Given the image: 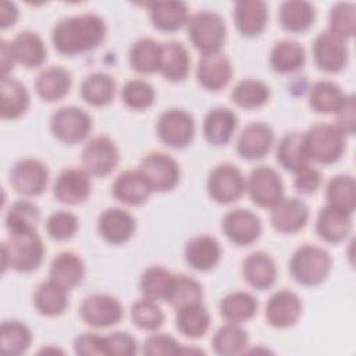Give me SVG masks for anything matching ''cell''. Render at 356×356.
<instances>
[{
    "label": "cell",
    "instance_id": "obj_20",
    "mask_svg": "<svg viewBox=\"0 0 356 356\" xmlns=\"http://www.w3.org/2000/svg\"><path fill=\"white\" fill-rule=\"evenodd\" d=\"M271 225L282 234L300 231L309 220L306 203L298 197H282L271 207Z\"/></svg>",
    "mask_w": 356,
    "mask_h": 356
},
{
    "label": "cell",
    "instance_id": "obj_53",
    "mask_svg": "<svg viewBox=\"0 0 356 356\" xmlns=\"http://www.w3.org/2000/svg\"><path fill=\"white\" fill-rule=\"evenodd\" d=\"M78 229V218L70 211H56L46 221V232L53 241H68Z\"/></svg>",
    "mask_w": 356,
    "mask_h": 356
},
{
    "label": "cell",
    "instance_id": "obj_5",
    "mask_svg": "<svg viewBox=\"0 0 356 356\" xmlns=\"http://www.w3.org/2000/svg\"><path fill=\"white\" fill-rule=\"evenodd\" d=\"M331 257L327 250L314 245H303L296 249L289 260V271L293 280L306 286L321 284L330 274Z\"/></svg>",
    "mask_w": 356,
    "mask_h": 356
},
{
    "label": "cell",
    "instance_id": "obj_7",
    "mask_svg": "<svg viewBox=\"0 0 356 356\" xmlns=\"http://www.w3.org/2000/svg\"><path fill=\"white\" fill-rule=\"evenodd\" d=\"M245 191L246 181L236 165L222 163L210 171L207 178V192L214 202L220 204H229L236 202Z\"/></svg>",
    "mask_w": 356,
    "mask_h": 356
},
{
    "label": "cell",
    "instance_id": "obj_39",
    "mask_svg": "<svg viewBox=\"0 0 356 356\" xmlns=\"http://www.w3.org/2000/svg\"><path fill=\"white\" fill-rule=\"evenodd\" d=\"M161 43L152 38L138 39L128 53L131 67L140 74H153L159 71Z\"/></svg>",
    "mask_w": 356,
    "mask_h": 356
},
{
    "label": "cell",
    "instance_id": "obj_60",
    "mask_svg": "<svg viewBox=\"0 0 356 356\" xmlns=\"http://www.w3.org/2000/svg\"><path fill=\"white\" fill-rule=\"evenodd\" d=\"M0 58H1V78H6L11 72L15 64V60L10 49V42H6L4 39L1 40V44H0Z\"/></svg>",
    "mask_w": 356,
    "mask_h": 356
},
{
    "label": "cell",
    "instance_id": "obj_49",
    "mask_svg": "<svg viewBox=\"0 0 356 356\" xmlns=\"http://www.w3.org/2000/svg\"><path fill=\"white\" fill-rule=\"evenodd\" d=\"M327 202L331 206L353 213L355 210V179L349 174L332 177L327 184Z\"/></svg>",
    "mask_w": 356,
    "mask_h": 356
},
{
    "label": "cell",
    "instance_id": "obj_17",
    "mask_svg": "<svg viewBox=\"0 0 356 356\" xmlns=\"http://www.w3.org/2000/svg\"><path fill=\"white\" fill-rule=\"evenodd\" d=\"M302 314V302L299 296L289 291L275 292L266 305V320L271 327L289 328Z\"/></svg>",
    "mask_w": 356,
    "mask_h": 356
},
{
    "label": "cell",
    "instance_id": "obj_16",
    "mask_svg": "<svg viewBox=\"0 0 356 356\" xmlns=\"http://www.w3.org/2000/svg\"><path fill=\"white\" fill-rule=\"evenodd\" d=\"M90 191V175L83 168H67L58 174L53 195L60 203L79 204L89 197Z\"/></svg>",
    "mask_w": 356,
    "mask_h": 356
},
{
    "label": "cell",
    "instance_id": "obj_35",
    "mask_svg": "<svg viewBox=\"0 0 356 356\" xmlns=\"http://www.w3.org/2000/svg\"><path fill=\"white\" fill-rule=\"evenodd\" d=\"M49 277L65 289H71L82 282L85 264L74 252H61L51 260Z\"/></svg>",
    "mask_w": 356,
    "mask_h": 356
},
{
    "label": "cell",
    "instance_id": "obj_54",
    "mask_svg": "<svg viewBox=\"0 0 356 356\" xmlns=\"http://www.w3.org/2000/svg\"><path fill=\"white\" fill-rule=\"evenodd\" d=\"M143 353L156 356V355H179L186 353L184 348L175 338L167 334H154L150 335L143 343Z\"/></svg>",
    "mask_w": 356,
    "mask_h": 356
},
{
    "label": "cell",
    "instance_id": "obj_51",
    "mask_svg": "<svg viewBox=\"0 0 356 356\" xmlns=\"http://www.w3.org/2000/svg\"><path fill=\"white\" fill-rule=\"evenodd\" d=\"M121 99L127 107L139 111L149 108L154 103L156 92L149 82L142 79H131L124 85Z\"/></svg>",
    "mask_w": 356,
    "mask_h": 356
},
{
    "label": "cell",
    "instance_id": "obj_10",
    "mask_svg": "<svg viewBox=\"0 0 356 356\" xmlns=\"http://www.w3.org/2000/svg\"><path fill=\"white\" fill-rule=\"evenodd\" d=\"M250 199L259 207H273L284 197V184L280 174L267 165L253 168L246 181Z\"/></svg>",
    "mask_w": 356,
    "mask_h": 356
},
{
    "label": "cell",
    "instance_id": "obj_38",
    "mask_svg": "<svg viewBox=\"0 0 356 356\" xmlns=\"http://www.w3.org/2000/svg\"><path fill=\"white\" fill-rule=\"evenodd\" d=\"M257 299L243 291H235L222 298L220 303V314L228 323L241 324L250 320L257 313Z\"/></svg>",
    "mask_w": 356,
    "mask_h": 356
},
{
    "label": "cell",
    "instance_id": "obj_34",
    "mask_svg": "<svg viewBox=\"0 0 356 356\" xmlns=\"http://www.w3.org/2000/svg\"><path fill=\"white\" fill-rule=\"evenodd\" d=\"M314 6L309 1H284L278 10V19L281 26L291 33H303L309 31L314 22Z\"/></svg>",
    "mask_w": 356,
    "mask_h": 356
},
{
    "label": "cell",
    "instance_id": "obj_42",
    "mask_svg": "<svg viewBox=\"0 0 356 356\" xmlns=\"http://www.w3.org/2000/svg\"><path fill=\"white\" fill-rule=\"evenodd\" d=\"M203 289L202 285L186 274H177L172 278L165 302H168L175 310L182 307L202 303Z\"/></svg>",
    "mask_w": 356,
    "mask_h": 356
},
{
    "label": "cell",
    "instance_id": "obj_47",
    "mask_svg": "<svg viewBox=\"0 0 356 356\" xmlns=\"http://www.w3.org/2000/svg\"><path fill=\"white\" fill-rule=\"evenodd\" d=\"M174 274L160 266L149 267L140 277V292L143 298L150 300H165Z\"/></svg>",
    "mask_w": 356,
    "mask_h": 356
},
{
    "label": "cell",
    "instance_id": "obj_22",
    "mask_svg": "<svg viewBox=\"0 0 356 356\" xmlns=\"http://www.w3.org/2000/svg\"><path fill=\"white\" fill-rule=\"evenodd\" d=\"M196 78L204 89L217 92L225 88L232 78L231 61L221 53L202 56L197 63Z\"/></svg>",
    "mask_w": 356,
    "mask_h": 356
},
{
    "label": "cell",
    "instance_id": "obj_2",
    "mask_svg": "<svg viewBox=\"0 0 356 356\" xmlns=\"http://www.w3.org/2000/svg\"><path fill=\"white\" fill-rule=\"evenodd\" d=\"M44 253V245L36 229L8 232L7 239L1 243L3 270L32 273L42 264Z\"/></svg>",
    "mask_w": 356,
    "mask_h": 356
},
{
    "label": "cell",
    "instance_id": "obj_3",
    "mask_svg": "<svg viewBox=\"0 0 356 356\" xmlns=\"http://www.w3.org/2000/svg\"><path fill=\"white\" fill-rule=\"evenodd\" d=\"M188 36L203 56L220 53L227 39L225 21L216 11H197L188 21Z\"/></svg>",
    "mask_w": 356,
    "mask_h": 356
},
{
    "label": "cell",
    "instance_id": "obj_43",
    "mask_svg": "<svg viewBox=\"0 0 356 356\" xmlns=\"http://www.w3.org/2000/svg\"><path fill=\"white\" fill-rule=\"evenodd\" d=\"M270 99V88L259 79H242L231 90V100L242 108L253 110L264 106Z\"/></svg>",
    "mask_w": 356,
    "mask_h": 356
},
{
    "label": "cell",
    "instance_id": "obj_8",
    "mask_svg": "<svg viewBox=\"0 0 356 356\" xmlns=\"http://www.w3.org/2000/svg\"><path fill=\"white\" fill-rule=\"evenodd\" d=\"M157 136L168 147L184 149L195 136V120L182 108H170L157 120Z\"/></svg>",
    "mask_w": 356,
    "mask_h": 356
},
{
    "label": "cell",
    "instance_id": "obj_25",
    "mask_svg": "<svg viewBox=\"0 0 356 356\" xmlns=\"http://www.w3.org/2000/svg\"><path fill=\"white\" fill-rule=\"evenodd\" d=\"M238 117L228 107L211 108L203 120L204 139L214 146H222L228 143L236 129Z\"/></svg>",
    "mask_w": 356,
    "mask_h": 356
},
{
    "label": "cell",
    "instance_id": "obj_11",
    "mask_svg": "<svg viewBox=\"0 0 356 356\" xmlns=\"http://www.w3.org/2000/svg\"><path fill=\"white\" fill-rule=\"evenodd\" d=\"M81 318L90 327L107 328L121 321L124 309L120 300L107 293H93L79 306Z\"/></svg>",
    "mask_w": 356,
    "mask_h": 356
},
{
    "label": "cell",
    "instance_id": "obj_13",
    "mask_svg": "<svg viewBox=\"0 0 356 356\" xmlns=\"http://www.w3.org/2000/svg\"><path fill=\"white\" fill-rule=\"evenodd\" d=\"M49 181V170L38 159H21L10 171V184L15 192L25 196L43 193Z\"/></svg>",
    "mask_w": 356,
    "mask_h": 356
},
{
    "label": "cell",
    "instance_id": "obj_14",
    "mask_svg": "<svg viewBox=\"0 0 356 356\" xmlns=\"http://www.w3.org/2000/svg\"><path fill=\"white\" fill-rule=\"evenodd\" d=\"M221 228L232 243L248 246L259 239L261 234V221L250 210L235 209L224 216Z\"/></svg>",
    "mask_w": 356,
    "mask_h": 356
},
{
    "label": "cell",
    "instance_id": "obj_23",
    "mask_svg": "<svg viewBox=\"0 0 356 356\" xmlns=\"http://www.w3.org/2000/svg\"><path fill=\"white\" fill-rule=\"evenodd\" d=\"M352 227V213L338 209L327 203L324 206L316 221V232L317 235L330 243L342 242Z\"/></svg>",
    "mask_w": 356,
    "mask_h": 356
},
{
    "label": "cell",
    "instance_id": "obj_30",
    "mask_svg": "<svg viewBox=\"0 0 356 356\" xmlns=\"http://www.w3.org/2000/svg\"><path fill=\"white\" fill-rule=\"evenodd\" d=\"M242 273L250 286L264 291L274 285L277 266L270 254L264 252H253L243 260Z\"/></svg>",
    "mask_w": 356,
    "mask_h": 356
},
{
    "label": "cell",
    "instance_id": "obj_33",
    "mask_svg": "<svg viewBox=\"0 0 356 356\" xmlns=\"http://www.w3.org/2000/svg\"><path fill=\"white\" fill-rule=\"evenodd\" d=\"M68 289L61 286L53 280L40 282L33 293L35 309L47 317H56L65 312L68 307Z\"/></svg>",
    "mask_w": 356,
    "mask_h": 356
},
{
    "label": "cell",
    "instance_id": "obj_15",
    "mask_svg": "<svg viewBox=\"0 0 356 356\" xmlns=\"http://www.w3.org/2000/svg\"><path fill=\"white\" fill-rule=\"evenodd\" d=\"M313 58L321 71L339 72L348 63L345 40L330 31L321 32L313 42Z\"/></svg>",
    "mask_w": 356,
    "mask_h": 356
},
{
    "label": "cell",
    "instance_id": "obj_58",
    "mask_svg": "<svg viewBox=\"0 0 356 356\" xmlns=\"http://www.w3.org/2000/svg\"><path fill=\"white\" fill-rule=\"evenodd\" d=\"M74 350L82 356H99L106 355L104 338L92 332H85L75 338Z\"/></svg>",
    "mask_w": 356,
    "mask_h": 356
},
{
    "label": "cell",
    "instance_id": "obj_26",
    "mask_svg": "<svg viewBox=\"0 0 356 356\" xmlns=\"http://www.w3.org/2000/svg\"><path fill=\"white\" fill-rule=\"evenodd\" d=\"M264 1L260 0H242L234 6V22L236 29L243 36L260 35L267 24L268 13Z\"/></svg>",
    "mask_w": 356,
    "mask_h": 356
},
{
    "label": "cell",
    "instance_id": "obj_45",
    "mask_svg": "<svg viewBox=\"0 0 356 356\" xmlns=\"http://www.w3.org/2000/svg\"><path fill=\"white\" fill-rule=\"evenodd\" d=\"M248 339V332L239 324L228 323L216 331L211 339V346L217 355L231 356L243 352Z\"/></svg>",
    "mask_w": 356,
    "mask_h": 356
},
{
    "label": "cell",
    "instance_id": "obj_46",
    "mask_svg": "<svg viewBox=\"0 0 356 356\" xmlns=\"http://www.w3.org/2000/svg\"><path fill=\"white\" fill-rule=\"evenodd\" d=\"M343 93L341 88L331 81H317L309 92V104L316 113L330 114L339 107Z\"/></svg>",
    "mask_w": 356,
    "mask_h": 356
},
{
    "label": "cell",
    "instance_id": "obj_31",
    "mask_svg": "<svg viewBox=\"0 0 356 356\" xmlns=\"http://www.w3.org/2000/svg\"><path fill=\"white\" fill-rule=\"evenodd\" d=\"M72 85L71 74L58 65L44 68L35 81V90L40 99L56 102L68 95Z\"/></svg>",
    "mask_w": 356,
    "mask_h": 356
},
{
    "label": "cell",
    "instance_id": "obj_50",
    "mask_svg": "<svg viewBox=\"0 0 356 356\" xmlns=\"http://www.w3.org/2000/svg\"><path fill=\"white\" fill-rule=\"evenodd\" d=\"M131 318L138 328L156 331L164 323V313L154 300L143 298L132 305Z\"/></svg>",
    "mask_w": 356,
    "mask_h": 356
},
{
    "label": "cell",
    "instance_id": "obj_4",
    "mask_svg": "<svg viewBox=\"0 0 356 356\" xmlns=\"http://www.w3.org/2000/svg\"><path fill=\"white\" fill-rule=\"evenodd\" d=\"M303 136L309 159L320 164L337 163L346 147L345 135L335 124H316Z\"/></svg>",
    "mask_w": 356,
    "mask_h": 356
},
{
    "label": "cell",
    "instance_id": "obj_48",
    "mask_svg": "<svg viewBox=\"0 0 356 356\" xmlns=\"http://www.w3.org/2000/svg\"><path fill=\"white\" fill-rule=\"evenodd\" d=\"M40 211L38 206L29 200L14 202L6 213V228L8 232L33 231L39 222Z\"/></svg>",
    "mask_w": 356,
    "mask_h": 356
},
{
    "label": "cell",
    "instance_id": "obj_32",
    "mask_svg": "<svg viewBox=\"0 0 356 356\" xmlns=\"http://www.w3.org/2000/svg\"><path fill=\"white\" fill-rule=\"evenodd\" d=\"M275 159L284 170L291 172H296L305 165H307L310 159L306 152L303 134L300 132L285 134L277 145Z\"/></svg>",
    "mask_w": 356,
    "mask_h": 356
},
{
    "label": "cell",
    "instance_id": "obj_56",
    "mask_svg": "<svg viewBox=\"0 0 356 356\" xmlns=\"http://www.w3.org/2000/svg\"><path fill=\"white\" fill-rule=\"evenodd\" d=\"M293 185L300 195H312L321 185V174L318 170L307 164L295 172Z\"/></svg>",
    "mask_w": 356,
    "mask_h": 356
},
{
    "label": "cell",
    "instance_id": "obj_12",
    "mask_svg": "<svg viewBox=\"0 0 356 356\" xmlns=\"http://www.w3.org/2000/svg\"><path fill=\"white\" fill-rule=\"evenodd\" d=\"M118 149L108 136H95L82 149V165L89 175L106 177L118 164Z\"/></svg>",
    "mask_w": 356,
    "mask_h": 356
},
{
    "label": "cell",
    "instance_id": "obj_37",
    "mask_svg": "<svg viewBox=\"0 0 356 356\" xmlns=\"http://www.w3.org/2000/svg\"><path fill=\"white\" fill-rule=\"evenodd\" d=\"M81 96L93 107H104L115 96V81L106 72H93L82 81Z\"/></svg>",
    "mask_w": 356,
    "mask_h": 356
},
{
    "label": "cell",
    "instance_id": "obj_59",
    "mask_svg": "<svg viewBox=\"0 0 356 356\" xmlns=\"http://www.w3.org/2000/svg\"><path fill=\"white\" fill-rule=\"evenodd\" d=\"M18 8L13 1H3L0 6V26L1 29H6L8 26H13L15 21L18 19Z\"/></svg>",
    "mask_w": 356,
    "mask_h": 356
},
{
    "label": "cell",
    "instance_id": "obj_9",
    "mask_svg": "<svg viewBox=\"0 0 356 356\" xmlns=\"http://www.w3.org/2000/svg\"><path fill=\"white\" fill-rule=\"evenodd\" d=\"M138 170L145 175L152 189L156 192L172 189L179 182L181 177L178 163L170 154L163 152H152L146 154L140 160Z\"/></svg>",
    "mask_w": 356,
    "mask_h": 356
},
{
    "label": "cell",
    "instance_id": "obj_36",
    "mask_svg": "<svg viewBox=\"0 0 356 356\" xmlns=\"http://www.w3.org/2000/svg\"><path fill=\"white\" fill-rule=\"evenodd\" d=\"M29 107V95L24 83L6 76L1 78V118L17 120Z\"/></svg>",
    "mask_w": 356,
    "mask_h": 356
},
{
    "label": "cell",
    "instance_id": "obj_1",
    "mask_svg": "<svg viewBox=\"0 0 356 356\" xmlns=\"http://www.w3.org/2000/svg\"><path fill=\"white\" fill-rule=\"evenodd\" d=\"M106 33L103 18L86 13L58 21L51 31V42L58 53L75 56L99 47L104 42Z\"/></svg>",
    "mask_w": 356,
    "mask_h": 356
},
{
    "label": "cell",
    "instance_id": "obj_24",
    "mask_svg": "<svg viewBox=\"0 0 356 356\" xmlns=\"http://www.w3.org/2000/svg\"><path fill=\"white\" fill-rule=\"evenodd\" d=\"M185 261L196 271H209L214 268L221 259V246L210 235H199L189 239L184 249Z\"/></svg>",
    "mask_w": 356,
    "mask_h": 356
},
{
    "label": "cell",
    "instance_id": "obj_44",
    "mask_svg": "<svg viewBox=\"0 0 356 356\" xmlns=\"http://www.w3.org/2000/svg\"><path fill=\"white\" fill-rule=\"evenodd\" d=\"M32 342L31 330L18 320H7L0 327V349L6 355L17 356L26 352Z\"/></svg>",
    "mask_w": 356,
    "mask_h": 356
},
{
    "label": "cell",
    "instance_id": "obj_29",
    "mask_svg": "<svg viewBox=\"0 0 356 356\" xmlns=\"http://www.w3.org/2000/svg\"><path fill=\"white\" fill-rule=\"evenodd\" d=\"M150 21L163 32H175L189 21L188 6L184 1H154L147 4Z\"/></svg>",
    "mask_w": 356,
    "mask_h": 356
},
{
    "label": "cell",
    "instance_id": "obj_21",
    "mask_svg": "<svg viewBox=\"0 0 356 356\" xmlns=\"http://www.w3.org/2000/svg\"><path fill=\"white\" fill-rule=\"evenodd\" d=\"M111 192L124 204L140 206L150 197L153 189L139 170H127L115 178Z\"/></svg>",
    "mask_w": 356,
    "mask_h": 356
},
{
    "label": "cell",
    "instance_id": "obj_41",
    "mask_svg": "<svg viewBox=\"0 0 356 356\" xmlns=\"http://www.w3.org/2000/svg\"><path fill=\"white\" fill-rule=\"evenodd\" d=\"M177 330L192 339L202 338L210 327V314L202 303L191 305L177 310Z\"/></svg>",
    "mask_w": 356,
    "mask_h": 356
},
{
    "label": "cell",
    "instance_id": "obj_19",
    "mask_svg": "<svg viewBox=\"0 0 356 356\" xmlns=\"http://www.w3.org/2000/svg\"><path fill=\"white\" fill-rule=\"evenodd\" d=\"M274 131L264 122H250L239 134L236 152L246 160L263 159L273 147Z\"/></svg>",
    "mask_w": 356,
    "mask_h": 356
},
{
    "label": "cell",
    "instance_id": "obj_6",
    "mask_svg": "<svg viewBox=\"0 0 356 356\" xmlns=\"http://www.w3.org/2000/svg\"><path fill=\"white\" fill-rule=\"evenodd\" d=\"M92 127V117L83 108L75 106L60 107L50 117L53 135L67 145L82 142L90 134Z\"/></svg>",
    "mask_w": 356,
    "mask_h": 356
},
{
    "label": "cell",
    "instance_id": "obj_18",
    "mask_svg": "<svg viewBox=\"0 0 356 356\" xmlns=\"http://www.w3.org/2000/svg\"><path fill=\"white\" fill-rule=\"evenodd\" d=\"M135 218L132 214L120 207L106 209L97 221V229L102 238L111 245L128 242L135 234Z\"/></svg>",
    "mask_w": 356,
    "mask_h": 356
},
{
    "label": "cell",
    "instance_id": "obj_28",
    "mask_svg": "<svg viewBox=\"0 0 356 356\" xmlns=\"http://www.w3.org/2000/svg\"><path fill=\"white\" fill-rule=\"evenodd\" d=\"M191 57L186 47L177 40H170L161 44V57L159 71L171 82L184 81L189 74Z\"/></svg>",
    "mask_w": 356,
    "mask_h": 356
},
{
    "label": "cell",
    "instance_id": "obj_27",
    "mask_svg": "<svg viewBox=\"0 0 356 356\" xmlns=\"http://www.w3.org/2000/svg\"><path fill=\"white\" fill-rule=\"evenodd\" d=\"M10 49L15 63L26 68L40 67L47 57V50L43 39L31 31H22L10 42Z\"/></svg>",
    "mask_w": 356,
    "mask_h": 356
},
{
    "label": "cell",
    "instance_id": "obj_55",
    "mask_svg": "<svg viewBox=\"0 0 356 356\" xmlns=\"http://www.w3.org/2000/svg\"><path fill=\"white\" fill-rule=\"evenodd\" d=\"M103 338H104L106 355L131 356L138 352L136 339L125 331H115Z\"/></svg>",
    "mask_w": 356,
    "mask_h": 356
},
{
    "label": "cell",
    "instance_id": "obj_40",
    "mask_svg": "<svg viewBox=\"0 0 356 356\" xmlns=\"http://www.w3.org/2000/svg\"><path fill=\"white\" fill-rule=\"evenodd\" d=\"M306 61L305 47L293 40H281L270 53V65L278 74H288L303 67Z\"/></svg>",
    "mask_w": 356,
    "mask_h": 356
},
{
    "label": "cell",
    "instance_id": "obj_57",
    "mask_svg": "<svg viewBox=\"0 0 356 356\" xmlns=\"http://www.w3.org/2000/svg\"><path fill=\"white\" fill-rule=\"evenodd\" d=\"M337 127L343 135L355 134V96L345 95L339 107L335 111Z\"/></svg>",
    "mask_w": 356,
    "mask_h": 356
},
{
    "label": "cell",
    "instance_id": "obj_52",
    "mask_svg": "<svg viewBox=\"0 0 356 356\" xmlns=\"http://www.w3.org/2000/svg\"><path fill=\"white\" fill-rule=\"evenodd\" d=\"M356 8L352 3H337L330 11V32L342 40L349 39L355 33Z\"/></svg>",
    "mask_w": 356,
    "mask_h": 356
}]
</instances>
